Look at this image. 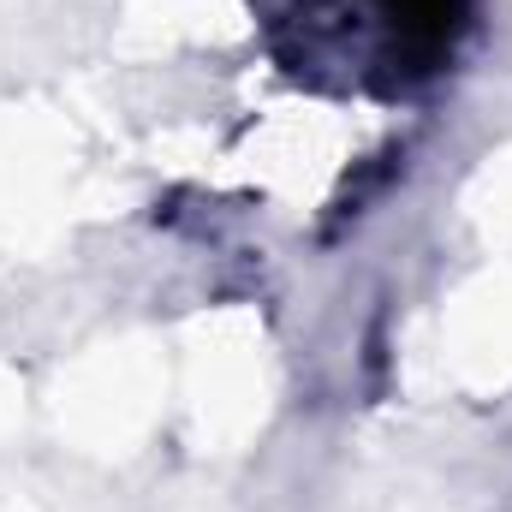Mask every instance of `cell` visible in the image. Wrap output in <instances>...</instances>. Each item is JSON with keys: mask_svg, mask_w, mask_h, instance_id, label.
Returning <instances> with one entry per match:
<instances>
[{"mask_svg": "<svg viewBox=\"0 0 512 512\" xmlns=\"http://www.w3.org/2000/svg\"><path fill=\"white\" fill-rule=\"evenodd\" d=\"M471 0H298L286 12V54L298 72L340 66L358 90L429 84L465 42Z\"/></svg>", "mask_w": 512, "mask_h": 512, "instance_id": "obj_1", "label": "cell"}]
</instances>
